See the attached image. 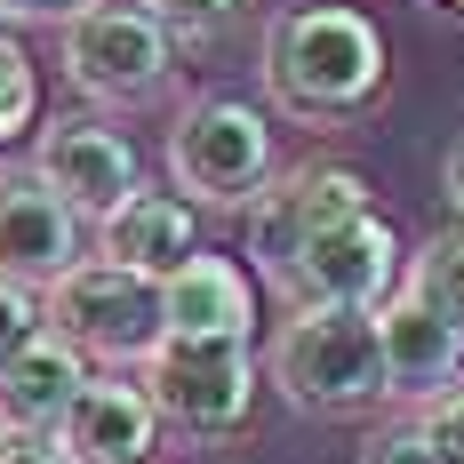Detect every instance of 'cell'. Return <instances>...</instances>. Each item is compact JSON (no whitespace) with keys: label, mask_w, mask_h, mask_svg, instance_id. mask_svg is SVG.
Masks as SVG:
<instances>
[{"label":"cell","mask_w":464,"mask_h":464,"mask_svg":"<svg viewBox=\"0 0 464 464\" xmlns=\"http://www.w3.org/2000/svg\"><path fill=\"white\" fill-rule=\"evenodd\" d=\"M265 369H273V384L288 392V409H304V417L376 409V401H384L376 313H353V304H296V313L280 321Z\"/></svg>","instance_id":"2"},{"label":"cell","mask_w":464,"mask_h":464,"mask_svg":"<svg viewBox=\"0 0 464 464\" xmlns=\"http://www.w3.org/2000/svg\"><path fill=\"white\" fill-rule=\"evenodd\" d=\"M41 336H48V296L0 273V369H8L24 344H41Z\"/></svg>","instance_id":"18"},{"label":"cell","mask_w":464,"mask_h":464,"mask_svg":"<svg viewBox=\"0 0 464 464\" xmlns=\"http://www.w3.org/2000/svg\"><path fill=\"white\" fill-rule=\"evenodd\" d=\"M424 440L440 449V464H464V384L457 392H440V401H424Z\"/></svg>","instance_id":"20"},{"label":"cell","mask_w":464,"mask_h":464,"mask_svg":"<svg viewBox=\"0 0 464 464\" xmlns=\"http://www.w3.org/2000/svg\"><path fill=\"white\" fill-rule=\"evenodd\" d=\"M409 296H424L432 313H449L464 328V232H432L417 256H409V273H401Z\"/></svg>","instance_id":"16"},{"label":"cell","mask_w":464,"mask_h":464,"mask_svg":"<svg viewBox=\"0 0 464 464\" xmlns=\"http://www.w3.org/2000/svg\"><path fill=\"white\" fill-rule=\"evenodd\" d=\"M376 344H384V401H440L464 376V328L432 313L424 296L392 288L376 304Z\"/></svg>","instance_id":"10"},{"label":"cell","mask_w":464,"mask_h":464,"mask_svg":"<svg viewBox=\"0 0 464 464\" xmlns=\"http://www.w3.org/2000/svg\"><path fill=\"white\" fill-rule=\"evenodd\" d=\"M33 121H41V72H33L24 41L0 33V144H16Z\"/></svg>","instance_id":"17"},{"label":"cell","mask_w":464,"mask_h":464,"mask_svg":"<svg viewBox=\"0 0 464 464\" xmlns=\"http://www.w3.org/2000/svg\"><path fill=\"white\" fill-rule=\"evenodd\" d=\"M81 392H89V353L48 328L41 344H24L0 369V432H41V440H56Z\"/></svg>","instance_id":"13"},{"label":"cell","mask_w":464,"mask_h":464,"mask_svg":"<svg viewBox=\"0 0 464 464\" xmlns=\"http://www.w3.org/2000/svg\"><path fill=\"white\" fill-rule=\"evenodd\" d=\"M432 8H457V16H464V0H432Z\"/></svg>","instance_id":"25"},{"label":"cell","mask_w":464,"mask_h":464,"mask_svg":"<svg viewBox=\"0 0 464 464\" xmlns=\"http://www.w3.org/2000/svg\"><path fill=\"white\" fill-rule=\"evenodd\" d=\"M137 384L152 392L160 424H177L192 440H225L248 424L256 401V361L240 336H160L152 361L137 369Z\"/></svg>","instance_id":"6"},{"label":"cell","mask_w":464,"mask_h":464,"mask_svg":"<svg viewBox=\"0 0 464 464\" xmlns=\"http://www.w3.org/2000/svg\"><path fill=\"white\" fill-rule=\"evenodd\" d=\"M361 464H440V449L424 440V424H384L369 449H361Z\"/></svg>","instance_id":"21"},{"label":"cell","mask_w":464,"mask_h":464,"mask_svg":"<svg viewBox=\"0 0 464 464\" xmlns=\"http://www.w3.org/2000/svg\"><path fill=\"white\" fill-rule=\"evenodd\" d=\"M440 185H449V208L464 217V137L449 144V160H440Z\"/></svg>","instance_id":"24"},{"label":"cell","mask_w":464,"mask_h":464,"mask_svg":"<svg viewBox=\"0 0 464 464\" xmlns=\"http://www.w3.org/2000/svg\"><path fill=\"white\" fill-rule=\"evenodd\" d=\"M72 265H89L81 256V217L33 169L24 177H0V273L24 280V288H56Z\"/></svg>","instance_id":"11"},{"label":"cell","mask_w":464,"mask_h":464,"mask_svg":"<svg viewBox=\"0 0 464 464\" xmlns=\"http://www.w3.org/2000/svg\"><path fill=\"white\" fill-rule=\"evenodd\" d=\"M169 177L200 208H256V192L273 185V129L256 104L240 96H200L185 121L169 129Z\"/></svg>","instance_id":"4"},{"label":"cell","mask_w":464,"mask_h":464,"mask_svg":"<svg viewBox=\"0 0 464 464\" xmlns=\"http://www.w3.org/2000/svg\"><path fill=\"white\" fill-rule=\"evenodd\" d=\"M344 217H369V177H361V169L304 160V169L273 177V185L256 192V208H248V256H256V273L280 288L288 265H296L328 225H344Z\"/></svg>","instance_id":"7"},{"label":"cell","mask_w":464,"mask_h":464,"mask_svg":"<svg viewBox=\"0 0 464 464\" xmlns=\"http://www.w3.org/2000/svg\"><path fill=\"white\" fill-rule=\"evenodd\" d=\"M160 304H169V336H240L248 344V321H256V296H248V273L232 256H192L185 273L160 280Z\"/></svg>","instance_id":"15"},{"label":"cell","mask_w":464,"mask_h":464,"mask_svg":"<svg viewBox=\"0 0 464 464\" xmlns=\"http://www.w3.org/2000/svg\"><path fill=\"white\" fill-rule=\"evenodd\" d=\"M0 464H64V449L41 432H0Z\"/></svg>","instance_id":"22"},{"label":"cell","mask_w":464,"mask_h":464,"mask_svg":"<svg viewBox=\"0 0 464 464\" xmlns=\"http://www.w3.org/2000/svg\"><path fill=\"white\" fill-rule=\"evenodd\" d=\"M177 72V33L144 0H81L64 16V81L96 104H144Z\"/></svg>","instance_id":"3"},{"label":"cell","mask_w":464,"mask_h":464,"mask_svg":"<svg viewBox=\"0 0 464 464\" xmlns=\"http://www.w3.org/2000/svg\"><path fill=\"white\" fill-rule=\"evenodd\" d=\"M33 177H41L81 225H112V217L144 192L137 144L121 137V129H104V121H56V129H41Z\"/></svg>","instance_id":"8"},{"label":"cell","mask_w":464,"mask_h":464,"mask_svg":"<svg viewBox=\"0 0 464 464\" xmlns=\"http://www.w3.org/2000/svg\"><path fill=\"white\" fill-rule=\"evenodd\" d=\"M265 89L288 121H353L384 89V33L361 8H280L265 24Z\"/></svg>","instance_id":"1"},{"label":"cell","mask_w":464,"mask_h":464,"mask_svg":"<svg viewBox=\"0 0 464 464\" xmlns=\"http://www.w3.org/2000/svg\"><path fill=\"white\" fill-rule=\"evenodd\" d=\"M177 41H208V33H225L232 16H240V0H144Z\"/></svg>","instance_id":"19"},{"label":"cell","mask_w":464,"mask_h":464,"mask_svg":"<svg viewBox=\"0 0 464 464\" xmlns=\"http://www.w3.org/2000/svg\"><path fill=\"white\" fill-rule=\"evenodd\" d=\"M392 288H401V248H392V225L376 208L328 225L280 280L288 304H353V313H376Z\"/></svg>","instance_id":"9"},{"label":"cell","mask_w":464,"mask_h":464,"mask_svg":"<svg viewBox=\"0 0 464 464\" xmlns=\"http://www.w3.org/2000/svg\"><path fill=\"white\" fill-rule=\"evenodd\" d=\"M48 328L64 344H81L89 361H152V344L169 336V304H160V280L152 273H129L112 256H89L48 288Z\"/></svg>","instance_id":"5"},{"label":"cell","mask_w":464,"mask_h":464,"mask_svg":"<svg viewBox=\"0 0 464 464\" xmlns=\"http://www.w3.org/2000/svg\"><path fill=\"white\" fill-rule=\"evenodd\" d=\"M81 0H0V16L8 24H41V16H72Z\"/></svg>","instance_id":"23"},{"label":"cell","mask_w":464,"mask_h":464,"mask_svg":"<svg viewBox=\"0 0 464 464\" xmlns=\"http://www.w3.org/2000/svg\"><path fill=\"white\" fill-rule=\"evenodd\" d=\"M104 256L112 265H129V273H185L192 256H200V217H192V200L177 192H137L112 225H104Z\"/></svg>","instance_id":"14"},{"label":"cell","mask_w":464,"mask_h":464,"mask_svg":"<svg viewBox=\"0 0 464 464\" xmlns=\"http://www.w3.org/2000/svg\"><path fill=\"white\" fill-rule=\"evenodd\" d=\"M56 449H64V464H152V449H160V409H152L144 384L89 376V392L72 401Z\"/></svg>","instance_id":"12"}]
</instances>
